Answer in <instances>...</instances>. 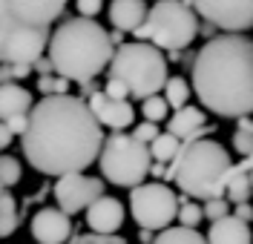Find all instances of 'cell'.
Segmentation results:
<instances>
[{
	"instance_id": "6da1fadb",
	"label": "cell",
	"mask_w": 253,
	"mask_h": 244,
	"mask_svg": "<svg viewBox=\"0 0 253 244\" xmlns=\"http://www.w3.org/2000/svg\"><path fill=\"white\" fill-rule=\"evenodd\" d=\"M104 132L86 98L49 95L29 112V127L20 135L23 158L43 175L84 173L101 158Z\"/></svg>"
},
{
	"instance_id": "7a4b0ae2",
	"label": "cell",
	"mask_w": 253,
	"mask_h": 244,
	"mask_svg": "<svg viewBox=\"0 0 253 244\" xmlns=\"http://www.w3.org/2000/svg\"><path fill=\"white\" fill-rule=\"evenodd\" d=\"M193 92L219 118L253 115V40L248 35H216L193 61Z\"/></svg>"
},
{
	"instance_id": "3957f363",
	"label": "cell",
	"mask_w": 253,
	"mask_h": 244,
	"mask_svg": "<svg viewBox=\"0 0 253 244\" xmlns=\"http://www.w3.org/2000/svg\"><path fill=\"white\" fill-rule=\"evenodd\" d=\"M46 52V58L55 66V75L86 83L98 78L104 69H110L115 46L101 23L89 17H69L52 32Z\"/></svg>"
},
{
	"instance_id": "277c9868",
	"label": "cell",
	"mask_w": 253,
	"mask_h": 244,
	"mask_svg": "<svg viewBox=\"0 0 253 244\" xmlns=\"http://www.w3.org/2000/svg\"><path fill=\"white\" fill-rule=\"evenodd\" d=\"M233 158L230 149H224L219 141H184L181 152L175 155V161L170 164V175L167 181H173L175 187L187 198H202V201H213L227 193V181L233 175Z\"/></svg>"
},
{
	"instance_id": "5b68a950",
	"label": "cell",
	"mask_w": 253,
	"mask_h": 244,
	"mask_svg": "<svg viewBox=\"0 0 253 244\" xmlns=\"http://www.w3.org/2000/svg\"><path fill=\"white\" fill-rule=\"evenodd\" d=\"M110 81H121L129 89V98L147 101V98L164 92L167 86V58L153 43H124L115 49L110 64Z\"/></svg>"
},
{
	"instance_id": "8992f818",
	"label": "cell",
	"mask_w": 253,
	"mask_h": 244,
	"mask_svg": "<svg viewBox=\"0 0 253 244\" xmlns=\"http://www.w3.org/2000/svg\"><path fill=\"white\" fill-rule=\"evenodd\" d=\"M132 35L141 43H153L156 49L181 52L199 35V17H196L193 3H184V0H158L156 6L150 9L147 20L141 23V29H135Z\"/></svg>"
},
{
	"instance_id": "52a82bcc",
	"label": "cell",
	"mask_w": 253,
	"mask_h": 244,
	"mask_svg": "<svg viewBox=\"0 0 253 244\" xmlns=\"http://www.w3.org/2000/svg\"><path fill=\"white\" fill-rule=\"evenodd\" d=\"M98 164H101V173H104V178L110 184L135 190L150 175L153 152L132 132H112L110 138L104 141Z\"/></svg>"
},
{
	"instance_id": "ba28073f",
	"label": "cell",
	"mask_w": 253,
	"mask_h": 244,
	"mask_svg": "<svg viewBox=\"0 0 253 244\" xmlns=\"http://www.w3.org/2000/svg\"><path fill=\"white\" fill-rule=\"evenodd\" d=\"M178 195L161 181H150L129 190V212L141 230H167L173 221H178Z\"/></svg>"
},
{
	"instance_id": "9c48e42d",
	"label": "cell",
	"mask_w": 253,
	"mask_h": 244,
	"mask_svg": "<svg viewBox=\"0 0 253 244\" xmlns=\"http://www.w3.org/2000/svg\"><path fill=\"white\" fill-rule=\"evenodd\" d=\"M52 29H32V26H12L0 23V64H26L35 66L49 49Z\"/></svg>"
},
{
	"instance_id": "30bf717a",
	"label": "cell",
	"mask_w": 253,
	"mask_h": 244,
	"mask_svg": "<svg viewBox=\"0 0 253 244\" xmlns=\"http://www.w3.org/2000/svg\"><path fill=\"white\" fill-rule=\"evenodd\" d=\"M69 0H0V23L52 29V23L66 12Z\"/></svg>"
},
{
	"instance_id": "8fae6325",
	"label": "cell",
	"mask_w": 253,
	"mask_h": 244,
	"mask_svg": "<svg viewBox=\"0 0 253 244\" xmlns=\"http://www.w3.org/2000/svg\"><path fill=\"white\" fill-rule=\"evenodd\" d=\"M193 9L216 29L242 35L253 29V0H190Z\"/></svg>"
},
{
	"instance_id": "7c38bea8",
	"label": "cell",
	"mask_w": 253,
	"mask_h": 244,
	"mask_svg": "<svg viewBox=\"0 0 253 244\" xmlns=\"http://www.w3.org/2000/svg\"><path fill=\"white\" fill-rule=\"evenodd\" d=\"M104 193V181L95 175H84V173H69L63 178L55 181V204L61 207L66 215L75 212H86Z\"/></svg>"
},
{
	"instance_id": "4fadbf2b",
	"label": "cell",
	"mask_w": 253,
	"mask_h": 244,
	"mask_svg": "<svg viewBox=\"0 0 253 244\" xmlns=\"http://www.w3.org/2000/svg\"><path fill=\"white\" fill-rule=\"evenodd\" d=\"M86 104H89L92 115L98 118V124L101 127H110L112 132H126V130L135 127V109H132V104L115 101L104 89H98L92 98H86Z\"/></svg>"
},
{
	"instance_id": "5bb4252c",
	"label": "cell",
	"mask_w": 253,
	"mask_h": 244,
	"mask_svg": "<svg viewBox=\"0 0 253 244\" xmlns=\"http://www.w3.org/2000/svg\"><path fill=\"white\" fill-rule=\"evenodd\" d=\"M32 239L38 244H69L72 218L61 207H43L32 215Z\"/></svg>"
},
{
	"instance_id": "9a60e30c",
	"label": "cell",
	"mask_w": 253,
	"mask_h": 244,
	"mask_svg": "<svg viewBox=\"0 0 253 244\" xmlns=\"http://www.w3.org/2000/svg\"><path fill=\"white\" fill-rule=\"evenodd\" d=\"M86 224H89L92 233L118 236V230L124 227V204L118 198H112V195H101L86 210Z\"/></svg>"
},
{
	"instance_id": "2e32d148",
	"label": "cell",
	"mask_w": 253,
	"mask_h": 244,
	"mask_svg": "<svg viewBox=\"0 0 253 244\" xmlns=\"http://www.w3.org/2000/svg\"><path fill=\"white\" fill-rule=\"evenodd\" d=\"M167 132L175 135L178 141H202L207 132H213V127H207V115L205 109L199 106H184L178 112L170 115V124H167Z\"/></svg>"
},
{
	"instance_id": "e0dca14e",
	"label": "cell",
	"mask_w": 253,
	"mask_h": 244,
	"mask_svg": "<svg viewBox=\"0 0 253 244\" xmlns=\"http://www.w3.org/2000/svg\"><path fill=\"white\" fill-rule=\"evenodd\" d=\"M207 242L210 244H253V230L248 221H242L236 215H224V218L210 224Z\"/></svg>"
},
{
	"instance_id": "ac0fdd59",
	"label": "cell",
	"mask_w": 253,
	"mask_h": 244,
	"mask_svg": "<svg viewBox=\"0 0 253 244\" xmlns=\"http://www.w3.org/2000/svg\"><path fill=\"white\" fill-rule=\"evenodd\" d=\"M147 15H150L147 0H112V6H110V20L118 32H135V29H141Z\"/></svg>"
},
{
	"instance_id": "d6986e66",
	"label": "cell",
	"mask_w": 253,
	"mask_h": 244,
	"mask_svg": "<svg viewBox=\"0 0 253 244\" xmlns=\"http://www.w3.org/2000/svg\"><path fill=\"white\" fill-rule=\"evenodd\" d=\"M35 101H32V92L23 89L20 83H6L0 86V121H12L17 115H29Z\"/></svg>"
},
{
	"instance_id": "ffe728a7",
	"label": "cell",
	"mask_w": 253,
	"mask_h": 244,
	"mask_svg": "<svg viewBox=\"0 0 253 244\" xmlns=\"http://www.w3.org/2000/svg\"><path fill=\"white\" fill-rule=\"evenodd\" d=\"M230 195V201L233 204H245V201H251L253 198V178L248 170H242V167H233V175H230V181H227V193Z\"/></svg>"
},
{
	"instance_id": "44dd1931",
	"label": "cell",
	"mask_w": 253,
	"mask_h": 244,
	"mask_svg": "<svg viewBox=\"0 0 253 244\" xmlns=\"http://www.w3.org/2000/svg\"><path fill=\"white\" fill-rule=\"evenodd\" d=\"M153 244H210V242H207V236H202L199 230L181 227V224H178V227L161 230Z\"/></svg>"
},
{
	"instance_id": "7402d4cb",
	"label": "cell",
	"mask_w": 253,
	"mask_h": 244,
	"mask_svg": "<svg viewBox=\"0 0 253 244\" xmlns=\"http://www.w3.org/2000/svg\"><path fill=\"white\" fill-rule=\"evenodd\" d=\"M181 144H184V141H178L175 135H170V132H161L156 141L150 144L153 161H158V164H173L175 155L181 152Z\"/></svg>"
},
{
	"instance_id": "603a6c76",
	"label": "cell",
	"mask_w": 253,
	"mask_h": 244,
	"mask_svg": "<svg viewBox=\"0 0 253 244\" xmlns=\"http://www.w3.org/2000/svg\"><path fill=\"white\" fill-rule=\"evenodd\" d=\"M190 95H193V89H190V83L181 78V75H173L170 81H167V86H164V101L170 104V109L173 112H178V109H184L187 106Z\"/></svg>"
},
{
	"instance_id": "cb8c5ba5",
	"label": "cell",
	"mask_w": 253,
	"mask_h": 244,
	"mask_svg": "<svg viewBox=\"0 0 253 244\" xmlns=\"http://www.w3.org/2000/svg\"><path fill=\"white\" fill-rule=\"evenodd\" d=\"M20 227V212H17L15 195H3L0 198V239H9L15 230Z\"/></svg>"
},
{
	"instance_id": "d4e9b609",
	"label": "cell",
	"mask_w": 253,
	"mask_h": 244,
	"mask_svg": "<svg viewBox=\"0 0 253 244\" xmlns=\"http://www.w3.org/2000/svg\"><path fill=\"white\" fill-rule=\"evenodd\" d=\"M141 115H144V121H150V124H161L170 115V104L161 95H153L147 101H141Z\"/></svg>"
},
{
	"instance_id": "484cf974",
	"label": "cell",
	"mask_w": 253,
	"mask_h": 244,
	"mask_svg": "<svg viewBox=\"0 0 253 244\" xmlns=\"http://www.w3.org/2000/svg\"><path fill=\"white\" fill-rule=\"evenodd\" d=\"M178 221H181V227H193L196 230V224L205 218V207H199L196 201H190L187 195H178Z\"/></svg>"
},
{
	"instance_id": "4316f807",
	"label": "cell",
	"mask_w": 253,
	"mask_h": 244,
	"mask_svg": "<svg viewBox=\"0 0 253 244\" xmlns=\"http://www.w3.org/2000/svg\"><path fill=\"white\" fill-rule=\"evenodd\" d=\"M20 178H23L20 161H17V158H12V155H0V181H3V187L9 190V187L20 184Z\"/></svg>"
},
{
	"instance_id": "83f0119b",
	"label": "cell",
	"mask_w": 253,
	"mask_h": 244,
	"mask_svg": "<svg viewBox=\"0 0 253 244\" xmlns=\"http://www.w3.org/2000/svg\"><path fill=\"white\" fill-rule=\"evenodd\" d=\"M69 83L66 78H61V75H43V78H38V92L43 98L49 95H69Z\"/></svg>"
},
{
	"instance_id": "f1b7e54d",
	"label": "cell",
	"mask_w": 253,
	"mask_h": 244,
	"mask_svg": "<svg viewBox=\"0 0 253 244\" xmlns=\"http://www.w3.org/2000/svg\"><path fill=\"white\" fill-rule=\"evenodd\" d=\"M29 72H32V66H26V64H0V86L23 81V78H29Z\"/></svg>"
},
{
	"instance_id": "f546056e",
	"label": "cell",
	"mask_w": 253,
	"mask_h": 244,
	"mask_svg": "<svg viewBox=\"0 0 253 244\" xmlns=\"http://www.w3.org/2000/svg\"><path fill=\"white\" fill-rule=\"evenodd\" d=\"M224 215H230V204L224 198H213V201H205V218L210 221H219Z\"/></svg>"
},
{
	"instance_id": "4dcf8cb0",
	"label": "cell",
	"mask_w": 253,
	"mask_h": 244,
	"mask_svg": "<svg viewBox=\"0 0 253 244\" xmlns=\"http://www.w3.org/2000/svg\"><path fill=\"white\" fill-rule=\"evenodd\" d=\"M132 135H135L141 144L150 146V144H153V141L158 138V135H161V130H158V124H150V121H144V124H135V127H132Z\"/></svg>"
},
{
	"instance_id": "1f68e13d",
	"label": "cell",
	"mask_w": 253,
	"mask_h": 244,
	"mask_svg": "<svg viewBox=\"0 0 253 244\" xmlns=\"http://www.w3.org/2000/svg\"><path fill=\"white\" fill-rule=\"evenodd\" d=\"M233 149H236L242 158H248L253 152V135L251 132H242V130L233 132Z\"/></svg>"
},
{
	"instance_id": "d6a6232c",
	"label": "cell",
	"mask_w": 253,
	"mask_h": 244,
	"mask_svg": "<svg viewBox=\"0 0 253 244\" xmlns=\"http://www.w3.org/2000/svg\"><path fill=\"white\" fill-rule=\"evenodd\" d=\"M101 3H104V0H75L78 17H89V20H92V17L101 12Z\"/></svg>"
},
{
	"instance_id": "836d02e7",
	"label": "cell",
	"mask_w": 253,
	"mask_h": 244,
	"mask_svg": "<svg viewBox=\"0 0 253 244\" xmlns=\"http://www.w3.org/2000/svg\"><path fill=\"white\" fill-rule=\"evenodd\" d=\"M104 92H107L110 98H115V101H126V98H129V89H126L121 81H107Z\"/></svg>"
},
{
	"instance_id": "e575fe53",
	"label": "cell",
	"mask_w": 253,
	"mask_h": 244,
	"mask_svg": "<svg viewBox=\"0 0 253 244\" xmlns=\"http://www.w3.org/2000/svg\"><path fill=\"white\" fill-rule=\"evenodd\" d=\"M233 215H236V218H242V221H253V204H251V201H245V204H236Z\"/></svg>"
},
{
	"instance_id": "d590c367",
	"label": "cell",
	"mask_w": 253,
	"mask_h": 244,
	"mask_svg": "<svg viewBox=\"0 0 253 244\" xmlns=\"http://www.w3.org/2000/svg\"><path fill=\"white\" fill-rule=\"evenodd\" d=\"M32 69H35V72H38L41 78H43V75H52V72H55V66H52V61H49V58H38Z\"/></svg>"
},
{
	"instance_id": "8d00e7d4",
	"label": "cell",
	"mask_w": 253,
	"mask_h": 244,
	"mask_svg": "<svg viewBox=\"0 0 253 244\" xmlns=\"http://www.w3.org/2000/svg\"><path fill=\"white\" fill-rule=\"evenodd\" d=\"M150 175H153L156 181L167 178V175H170V164H158V161H153V167H150Z\"/></svg>"
},
{
	"instance_id": "74e56055",
	"label": "cell",
	"mask_w": 253,
	"mask_h": 244,
	"mask_svg": "<svg viewBox=\"0 0 253 244\" xmlns=\"http://www.w3.org/2000/svg\"><path fill=\"white\" fill-rule=\"evenodd\" d=\"M12 138H15V132L9 130V124L0 121V149H6V146L12 144Z\"/></svg>"
},
{
	"instance_id": "f35d334b",
	"label": "cell",
	"mask_w": 253,
	"mask_h": 244,
	"mask_svg": "<svg viewBox=\"0 0 253 244\" xmlns=\"http://www.w3.org/2000/svg\"><path fill=\"white\" fill-rule=\"evenodd\" d=\"M110 40H112V46H115V49H118V46H124V32L112 29V32H110Z\"/></svg>"
},
{
	"instance_id": "ab89813d",
	"label": "cell",
	"mask_w": 253,
	"mask_h": 244,
	"mask_svg": "<svg viewBox=\"0 0 253 244\" xmlns=\"http://www.w3.org/2000/svg\"><path fill=\"white\" fill-rule=\"evenodd\" d=\"M138 242H141V244H153V242H156L153 230H141V233H138Z\"/></svg>"
},
{
	"instance_id": "60d3db41",
	"label": "cell",
	"mask_w": 253,
	"mask_h": 244,
	"mask_svg": "<svg viewBox=\"0 0 253 244\" xmlns=\"http://www.w3.org/2000/svg\"><path fill=\"white\" fill-rule=\"evenodd\" d=\"M6 193H9V190H6V187H3V181H0V198H3Z\"/></svg>"
},
{
	"instance_id": "b9f144b4",
	"label": "cell",
	"mask_w": 253,
	"mask_h": 244,
	"mask_svg": "<svg viewBox=\"0 0 253 244\" xmlns=\"http://www.w3.org/2000/svg\"><path fill=\"white\" fill-rule=\"evenodd\" d=\"M251 178H253V173H251Z\"/></svg>"
},
{
	"instance_id": "7bdbcfd3",
	"label": "cell",
	"mask_w": 253,
	"mask_h": 244,
	"mask_svg": "<svg viewBox=\"0 0 253 244\" xmlns=\"http://www.w3.org/2000/svg\"><path fill=\"white\" fill-rule=\"evenodd\" d=\"M156 3H158V0H156Z\"/></svg>"
}]
</instances>
